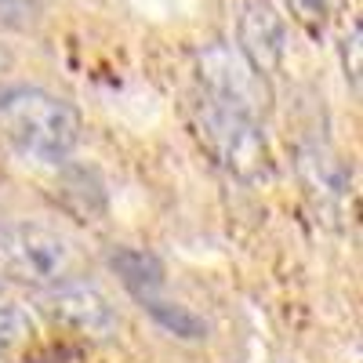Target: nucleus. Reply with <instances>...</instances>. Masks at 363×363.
I'll return each mask as SVG.
<instances>
[{
    "instance_id": "13",
    "label": "nucleus",
    "mask_w": 363,
    "mask_h": 363,
    "mask_svg": "<svg viewBox=\"0 0 363 363\" xmlns=\"http://www.w3.org/2000/svg\"><path fill=\"white\" fill-rule=\"evenodd\" d=\"M342 62H345V77L352 91L359 95V22H352V33L342 40Z\"/></svg>"
},
{
    "instance_id": "6",
    "label": "nucleus",
    "mask_w": 363,
    "mask_h": 363,
    "mask_svg": "<svg viewBox=\"0 0 363 363\" xmlns=\"http://www.w3.org/2000/svg\"><path fill=\"white\" fill-rule=\"evenodd\" d=\"M240 51L265 77L280 73L287 62V22L269 0L240 4Z\"/></svg>"
},
{
    "instance_id": "12",
    "label": "nucleus",
    "mask_w": 363,
    "mask_h": 363,
    "mask_svg": "<svg viewBox=\"0 0 363 363\" xmlns=\"http://www.w3.org/2000/svg\"><path fill=\"white\" fill-rule=\"evenodd\" d=\"M37 18L33 0H0V29H26Z\"/></svg>"
},
{
    "instance_id": "10",
    "label": "nucleus",
    "mask_w": 363,
    "mask_h": 363,
    "mask_svg": "<svg viewBox=\"0 0 363 363\" xmlns=\"http://www.w3.org/2000/svg\"><path fill=\"white\" fill-rule=\"evenodd\" d=\"M33 338V316L22 306H0V359L18 352Z\"/></svg>"
},
{
    "instance_id": "4",
    "label": "nucleus",
    "mask_w": 363,
    "mask_h": 363,
    "mask_svg": "<svg viewBox=\"0 0 363 363\" xmlns=\"http://www.w3.org/2000/svg\"><path fill=\"white\" fill-rule=\"evenodd\" d=\"M196 73H200V84H203V95L218 99V102L247 113L255 120H262L269 113V102H272L269 77L258 73L240 48L207 44L196 55Z\"/></svg>"
},
{
    "instance_id": "8",
    "label": "nucleus",
    "mask_w": 363,
    "mask_h": 363,
    "mask_svg": "<svg viewBox=\"0 0 363 363\" xmlns=\"http://www.w3.org/2000/svg\"><path fill=\"white\" fill-rule=\"evenodd\" d=\"M109 269L120 277L135 298H149V294H160L164 291V262L153 251H142V247H116L109 255Z\"/></svg>"
},
{
    "instance_id": "2",
    "label": "nucleus",
    "mask_w": 363,
    "mask_h": 363,
    "mask_svg": "<svg viewBox=\"0 0 363 363\" xmlns=\"http://www.w3.org/2000/svg\"><path fill=\"white\" fill-rule=\"evenodd\" d=\"M87 258L73 236L44 222H0V277L29 284V287H51L77 280Z\"/></svg>"
},
{
    "instance_id": "5",
    "label": "nucleus",
    "mask_w": 363,
    "mask_h": 363,
    "mask_svg": "<svg viewBox=\"0 0 363 363\" xmlns=\"http://www.w3.org/2000/svg\"><path fill=\"white\" fill-rule=\"evenodd\" d=\"M37 306L55 327H66L84 338H106L116 330V309L109 306V298L84 280L51 284Z\"/></svg>"
},
{
    "instance_id": "3",
    "label": "nucleus",
    "mask_w": 363,
    "mask_h": 363,
    "mask_svg": "<svg viewBox=\"0 0 363 363\" xmlns=\"http://www.w3.org/2000/svg\"><path fill=\"white\" fill-rule=\"evenodd\" d=\"M193 131L207 153L229 174H236L240 182H262L272 171L269 142L262 135V120L203 95L193 106Z\"/></svg>"
},
{
    "instance_id": "7",
    "label": "nucleus",
    "mask_w": 363,
    "mask_h": 363,
    "mask_svg": "<svg viewBox=\"0 0 363 363\" xmlns=\"http://www.w3.org/2000/svg\"><path fill=\"white\" fill-rule=\"evenodd\" d=\"M58 200L77 222H99L106 215V193L95 171L87 167H66L58 178Z\"/></svg>"
},
{
    "instance_id": "11",
    "label": "nucleus",
    "mask_w": 363,
    "mask_h": 363,
    "mask_svg": "<svg viewBox=\"0 0 363 363\" xmlns=\"http://www.w3.org/2000/svg\"><path fill=\"white\" fill-rule=\"evenodd\" d=\"M287 8L294 15L298 26H306L313 37H320L327 29V18H330V0H287Z\"/></svg>"
},
{
    "instance_id": "9",
    "label": "nucleus",
    "mask_w": 363,
    "mask_h": 363,
    "mask_svg": "<svg viewBox=\"0 0 363 363\" xmlns=\"http://www.w3.org/2000/svg\"><path fill=\"white\" fill-rule=\"evenodd\" d=\"M138 301H142V309L167 330V335H174L182 342H203L207 338V323L193 309L174 306V301H164L160 294H149V298H138Z\"/></svg>"
},
{
    "instance_id": "1",
    "label": "nucleus",
    "mask_w": 363,
    "mask_h": 363,
    "mask_svg": "<svg viewBox=\"0 0 363 363\" xmlns=\"http://www.w3.org/2000/svg\"><path fill=\"white\" fill-rule=\"evenodd\" d=\"M0 135L29 160L66 164L80 142V113L44 87L15 84L0 91Z\"/></svg>"
}]
</instances>
